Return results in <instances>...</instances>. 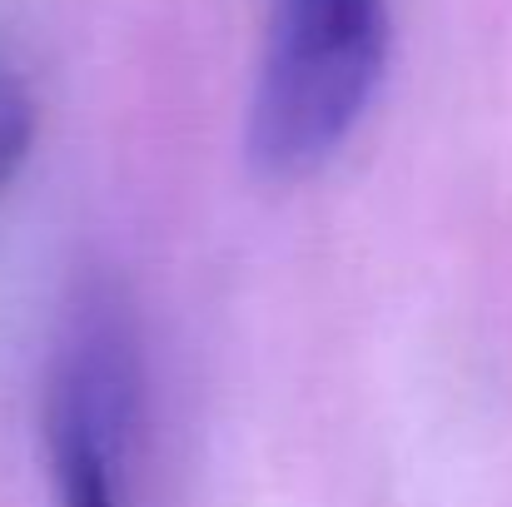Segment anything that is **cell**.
I'll use <instances>...</instances> for the list:
<instances>
[{
	"instance_id": "6da1fadb",
	"label": "cell",
	"mask_w": 512,
	"mask_h": 507,
	"mask_svg": "<svg viewBox=\"0 0 512 507\" xmlns=\"http://www.w3.org/2000/svg\"><path fill=\"white\" fill-rule=\"evenodd\" d=\"M388 65L383 0H279L249 105V160L264 179H309L368 115Z\"/></svg>"
},
{
	"instance_id": "7a4b0ae2",
	"label": "cell",
	"mask_w": 512,
	"mask_h": 507,
	"mask_svg": "<svg viewBox=\"0 0 512 507\" xmlns=\"http://www.w3.org/2000/svg\"><path fill=\"white\" fill-rule=\"evenodd\" d=\"M140 433V363L120 314L90 309L65 338L50 383V478L60 507H125Z\"/></svg>"
},
{
	"instance_id": "3957f363",
	"label": "cell",
	"mask_w": 512,
	"mask_h": 507,
	"mask_svg": "<svg viewBox=\"0 0 512 507\" xmlns=\"http://www.w3.org/2000/svg\"><path fill=\"white\" fill-rule=\"evenodd\" d=\"M30 145H35V100L20 85V75L0 65V194L30 160Z\"/></svg>"
}]
</instances>
